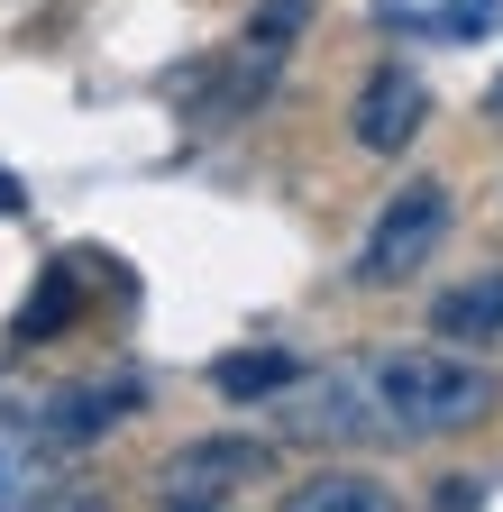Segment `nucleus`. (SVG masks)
<instances>
[{
  "instance_id": "nucleus-9",
  "label": "nucleus",
  "mask_w": 503,
  "mask_h": 512,
  "mask_svg": "<svg viewBox=\"0 0 503 512\" xmlns=\"http://www.w3.org/2000/svg\"><path fill=\"white\" fill-rule=\"evenodd\" d=\"M430 330L439 339H503V275H476L458 293L430 302Z\"/></svg>"
},
{
  "instance_id": "nucleus-14",
  "label": "nucleus",
  "mask_w": 503,
  "mask_h": 512,
  "mask_svg": "<svg viewBox=\"0 0 503 512\" xmlns=\"http://www.w3.org/2000/svg\"><path fill=\"white\" fill-rule=\"evenodd\" d=\"M28 202V192H19V174H0V211H19Z\"/></svg>"
},
{
  "instance_id": "nucleus-2",
  "label": "nucleus",
  "mask_w": 503,
  "mask_h": 512,
  "mask_svg": "<svg viewBox=\"0 0 503 512\" xmlns=\"http://www.w3.org/2000/svg\"><path fill=\"white\" fill-rule=\"evenodd\" d=\"M449 183L439 174H421V183H403L385 211H375V229H366V247H357V284H403V275H421L430 256H439V238H449Z\"/></svg>"
},
{
  "instance_id": "nucleus-5",
  "label": "nucleus",
  "mask_w": 503,
  "mask_h": 512,
  "mask_svg": "<svg viewBox=\"0 0 503 512\" xmlns=\"http://www.w3.org/2000/svg\"><path fill=\"white\" fill-rule=\"evenodd\" d=\"M503 0H375V28H394L412 46H476L494 37Z\"/></svg>"
},
{
  "instance_id": "nucleus-12",
  "label": "nucleus",
  "mask_w": 503,
  "mask_h": 512,
  "mask_svg": "<svg viewBox=\"0 0 503 512\" xmlns=\"http://www.w3.org/2000/svg\"><path fill=\"white\" fill-rule=\"evenodd\" d=\"M65 302H74V266H55V284H46V302H28L19 311V339H46L55 320H65Z\"/></svg>"
},
{
  "instance_id": "nucleus-11",
  "label": "nucleus",
  "mask_w": 503,
  "mask_h": 512,
  "mask_svg": "<svg viewBox=\"0 0 503 512\" xmlns=\"http://www.w3.org/2000/svg\"><path fill=\"white\" fill-rule=\"evenodd\" d=\"M211 384L229 403H247V394H275V384H293V357L284 348H257V357H220L211 366Z\"/></svg>"
},
{
  "instance_id": "nucleus-16",
  "label": "nucleus",
  "mask_w": 503,
  "mask_h": 512,
  "mask_svg": "<svg viewBox=\"0 0 503 512\" xmlns=\"http://www.w3.org/2000/svg\"><path fill=\"white\" fill-rule=\"evenodd\" d=\"M83 512H101V503H83Z\"/></svg>"
},
{
  "instance_id": "nucleus-1",
  "label": "nucleus",
  "mask_w": 503,
  "mask_h": 512,
  "mask_svg": "<svg viewBox=\"0 0 503 512\" xmlns=\"http://www.w3.org/2000/svg\"><path fill=\"white\" fill-rule=\"evenodd\" d=\"M357 394L375 412V430H394V439H439V430H467L494 412V366L458 357V348H385V357H366L357 366Z\"/></svg>"
},
{
  "instance_id": "nucleus-10",
  "label": "nucleus",
  "mask_w": 503,
  "mask_h": 512,
  "mask_svg": "<svg viewBox=\"0 0 503 512\" xmlns=\"http://www.w3.org/2000/svg\"><path fill=\"white\" fill-rule=\"evenodd\" d=\"M284 512H403L375 476H311V485H293L284 494Z\"/></svg>"
},
{
  "instance_id": "nucleus-3",
  "label": "nucleus",
  "mask_w": 503,
  "mask_h": 512,
  "mask_svg": "<svg viewBox=\"0 0 503 512\" xmlns=\"http://www.w3.org/2000/svg\"><path fill=\"white\" fill-rule=\"evenodd\" d=\"M257 476H266V439L220 430V439L174 448L156 485H165V512H229V494H238V485H257Z\"/></svg>"
},
{
  "instance_id": "nucleus-7",
  "label": "nucleus",
  "mask_w": 503,
  "mask_h": 512,
  "mask_svg": "<svg viewBox=\"0 0 503 512\" xmlns=\"http://www.w3.org/2000/svg\"><path fill=\"white\" fill-rule=\"evenodd\" d=\"M55 494V439L0 412V512H37Z\"/></svg>"
},
{
  "instance_id": "nucleus-4",
  "label": "nucleus",
  "mask_w": 503,
  "mask_h": 512,
  "mask_svg": "<svg viewBox=\"0 0 503 512\" xmlns=\"http://www.w3.org/2000/svg\"><path fill=\"white\" fill-rule=\"evenodd\" d=\"M421 119H430V92H421V74H403V64H375L366 92H357V110H348V128H357L366 156H403L421 138Z\"/></svg>"
},
{
  "instance_id": "nucleus-8",
  "label": "nucleus",
  "mask_w": 503,
  "mask_h": 512,
  "mask_svg": "<svg viewBox=\"0 0 503 512\" xmlns=\"http://www.w3.org/2000/svg\"><path fill=\"white\" fill-rule=\"evenodd\" d=\"M129 412H138V375H119V384H74V394H55L37 430L55 448H74V439H101L110 421H129Z\"/></svg>"
},
{
  "instance_id": "nucleus-15",
  "label": "nucleus",
  "mask_w": 503,
  "mask_h": 512,
  "mask_svg": "<svg viewBox=\"0 0 503 512\" xmlns=\"http://www.w3.org/2000/svg\"><path fill=\"white\" fill-rule=\"evenodd\" d=\"M485 110H494V119H503V74H494V92H485Z\"/></svg>"
},
{
  "instance_id": "nucleus-13",
  "label": "nucleus",
  "mask_w": 503,
  "mask_h": 512,
  "mask_svg": "<svg viewBox=\"0 0 503 512\" xmlns=\"http://www.w3.org/2000/svg\"><path fill=\"white\" fill-rule=\"evenodd\" d=\"M439 512H476V476H449V485H439Z\"/></svg>"
},
{
  "instance_id": "nucleus-6",
  "label": "nucleus",
  "mask_w": 503,
  "mask_h": 512,
  "mask_svg": "<svg viewBox=\"0 0 503 512\" xmlns=\"http://www.w3.org/2000/svg\"><path fill=\"white\" fill-rule=\"evenodd\" d=\"M302 19H311V0H266V10L247 19V37H238V83H229V110H238V101H257V92L284 74V46L302 37Z\"/></svg>"
}]
</instances>
